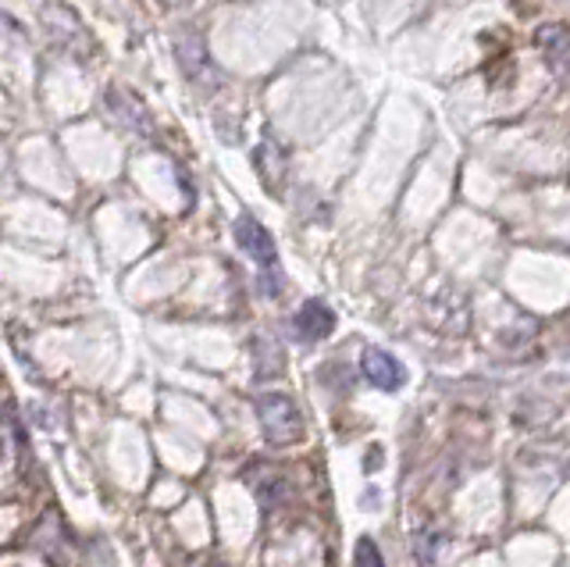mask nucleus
I'll use <instances>...</instances> for the list:
<instances>
[{
  "label": "nucleus",
  "mask_w": 570,
  "mask_h": 567,
  "mask_svg": "<svg viewBox=\"0 0 570 567\" xmlns=\"http://www.w3.org/2000/svg\"><path fill=\"white\" fill-rule=\"evenodd\" d=\"M257 418H261V432L271 446H289L303 435V418L289 396L264 393L257 396Z\"/></svg>",
  "instance_id": "obj_1"
},
{
  "label": "nucleus",
  "mask_w": 570,
  "mask_h": 567,
  "mask_svg": "<svg viewBox=\"0 0 570 567\" xmlns=\"http://www.w3.org/2000/svg\"><path fill=\"white\" fill-rule=\"evenodd\" d=\"M236 243L243 247V254L246 257H253L257 264L261 268H268V282H261L264 286V293H271L275 296L278 293V272H275V261H278V250H275V239H271V232L257 222V218H250V214H243V218H236Z\"/></svg>",
  "instance_id": "obj_2"
},
{
  "label": "nucleus",
  "mask_w": 570,
  "mask_h": 567,
  "mask_svg": "<svg viewBox=\"0 0 570 567\" xmlns=\"http://www.w3.org/2000/svg\"><path fill=\"white\" fill-rule=\"evenodd\" d=\"M535 47L542 50V58L553 69V75L560 83H570V25L563 22H546L538 25Z\"/></svg>",
  "instance_id": "obj_3"
},
{
  "label": "nucleus",
  "mask_w": 570,
  "mask_h": 567,
  "mask_svg": "<svg viewBox=\"0 0 570 567\" xmlns=\"http://www.w3.org/2000/svg\"><path fill=\"white\" fill-rule=\"evenodd\" d=\"M360 371H364V379L371 385H379L382 393H396L399 385L407 382L404 365H399V360L388 354V350H379V346L364 350V357H360Z\"/></svg>",
  "instance_id": "obj_4"
},
{
  "label": "nucleus",
  "mask_w": 570,
  "mask_h": 567,
  "mask_svg": "<svg viewBox=\"0 0 570 567\" xmlns=\"http://www.w3.org/2000/svg\"><path fill=\"white\" fill-rule=\"evenodd\" d=\"M296 336L307 340V343H318V340H329L332 332H335V315H332V307L329 304H321V300H307L300 307V315H296Z\"/></svg>",
  "instance_id": "obj_5"
},
{
  "label": "nucleus",
  "mask_w": 570,
  "mask_h": 567,
  "mask_svg": "<svg viewBox=\"0 0 570 567\" xmlns=\"http://www.w3.org/2000/svg\"><path fill=\"white\" fill-rule=\"evenodd\" d=\"M354 567H385L382 560V550L374 546V539H360L357 543V553H354Z\"/></svg>",
  "instance_id": "obj_6"
},
{
  "label": "nucleus",
  "mask_w": 570,
  "mask_h": 567,
  "mask_svg": "<svg viewBox=\"0 0 570 567\" xmlns=\"http://www.w3.org/2000/svg\"><path fill=\"white\" fill-rule=\"evenodd\" d=\"M164 4H183V0H164Z\"/></svg>",
  "instance_id": "obj_7"
}]
</instances>
